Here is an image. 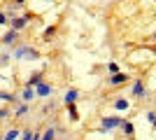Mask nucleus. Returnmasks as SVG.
Returning <instances> with one entry per match:
<instances>
[{
	"mask_svg": "<svg viewBox=\"0 0 156 140\" xmlns=\"http://www.w3.org/2000/svg\"><path fill=\"white\" fill-rule=\"evenodd\" d=\"M16 59H37V54H35V49H28V47H21V49H16V54H14Z\"/></svg>",
	"mask_w": 156,
	"mask_h": 140,
	"instance_id": "1",
	"label": "nucleus"
},
{
	"mask_svg": "<svg viewBox=\"0 0 156 140\" xmlns=\"http://www.w3.org/2000/svg\"><path fill=\"white\" fill-rule=\"evenodd\" d=\"M121 121L119 119H114V117H105L103 119V131H107V128H117Z\"/></svg>",
	"mask_w": 156,
	"mask_h": 140,
	"instance_id": "2",
	"label": "nucleus"
},
{
	"mask_svg": "<svg viewBox=\"0 0 156 140\" xmlns=\"http://www.w3.org/2000/svg\"><path fill=\"white\" fill-rule=\"evenodd\" d=\"M51 93V89L47 87V84H40V87H35V96H42V98H47Z\"/></svg>",
	"mask_w": 156,
	"mask_h": 140,
	"instance_id": "3",
	"label": "nucleus"
},
{
	"mask_svg": "<svg viewBox=\"0 0 156 140\" xmlns=\"http://www.w3.org/2000/svg\"><path fill=\"white\" fill-rule=\"evenodd\" d=\"M26 21H28V16H21V19H14V21H12V28H14V31H19V28H23V26H26Z\"/></svg>",
	"mask_w": 156,
	"mask_h": 140,
	"instance_id": "4",
	"label": "nucleus"
},
{
	"mask_svg": "<svg viewBox=\"0 0 156 140\" xmlns=\"http://www.w3.org/2000/svg\"><path fill=\"white\" fill-rule=\"evenodd\" d=\"M126 80V75H121V73H117V75H112L110 77V84H121V82Z\"/></svg>",
	"mask_w": 156,
	"mask_h": 140,
	"instance_id": "5",
	"label": "nucleus"
},
{
	"mask_svg": "<svg viewBox=\"0 0 156 140\" xmlns=\"http://www.w3.org/2000/svg\"><path fill=\"white\" fill-rule=\"evenodd\" d=\"M33 96H35V91H33V87H26V89H23V93H21V98H23V100H30Z\"/></svg>",
	"mask_w": 156,
	"mask_h": 140,
	"instance_id": "6",
	"label": "nucleus"
},
{
	"mask_svg": "<svg viewBox=\"0 0 156 140\" xmlns=\"http://www.w3.org/2000/svg\"><path fill=\"white\" fill-rule=\"evenodd\" d=\"M14 38H16V31H9V33H7L5 38H2V42H5V45H12V42H14Z\"/></svg>",
	"mask_w": 156,
	"mask_h": 140,
	"instance_id": "7",
	"label": "nucleus"
},
{
	"mask_svg": "<svg viewBox=\"0 0 156 140\" xmlns=\"http://www.w3.org/2000/svg\"><path fill=\"white\" fill-rule=\"evenodd\" d=\"M28 84H30V87H40V84H42V75H33Z\"/></svg>",
	"mask_w": 156,
	"mask_h": 140,
	"instance_id": "8",
	"label": "nucleus"
},
{
	"mask_svg": "<svg viewBox=\"0 0 156 140\" xmlns=\"http://www.w3.org/2000/svg\"><path fill=\"white\" fill-rule=\"evenodd\" d=\"M75 100H77V91H68V93H65V103H68V105L75 103Z\"/></svg>",
	"mask_w": 156,
	"mask_h": 140,
	"instance_id": "9",
	"label": "nucleus"
},
{
	"mask_svg": "<svg viewBox=\"0 0 156 140\" xmlns=\"http://www.w3.org/2000/svg\"><path fill=\"white\" fill-rule=\"evenodd\" d=\"M133 93H135V96H144V89H142V82H135V87H133Z\"/></svg>",
	"mask_w": 156,
	"mask_h": 140,
	"instance_id": "10",
	"label": "nucleus"
},
{
	"mask_svg": "<svg viewBox=\"0 0 156 140\" xmlns=\"http://www.w3.org/2000/svg\"><path fill=\"white\" fill-rule=\"evenodd\" d=\"M114 107H117V110H126V107H128V100H124V98H119L117 103H114Z\"/></svg>",
	"mask_w": 156,
	"mask_h": 140,
	"instance_id": "11",
	"label": "nucleus"
},
{
	"mask_svg": "<svg viewBox=\"0 0 156 140\" xmlns=\"http://www.w3.org/2000/svg\"><path fill=\"white\" fill-rule=\"evenodd\" d=\"M16 135H19V131H16V128H14V131H9V133L5 135V140H14V138H16Z\"/></svg>",
	"mask_w": 156,
	"mask_h": 140,
	"instance_id": "12",
	"label": "nucleus"
},
{
	"mask_svg": "<svg viewBox=\"0 0 156 140\" xmlns=\"http://www.w3.org/2000/svg\"><path fill=\"white\" fill-rule=\"evenodd\" d=\"M26 112H28V107H26V105H21L19 110H16V117H23V114H26Z\"/></svg>",
	"mask_w": 156,
	"mask_h": 140,
	"instance_id": "13",
	"label": "nucleus"
},
{
	"mask_svg": "<svg viewBox=\"0 0 156 140\" xmlns=\"http://www.w3.org/2000/svg\"><path fill=\"white\" fill-rule=\"evenodd\" d=\"M51 138H54V128H47V133H44L42 140H51Z\"/></svg>",
	"mask_w": 156,
	"mask_h": 140,
	"instance_id": "14",
	"label": "nucleus"
},
{
	"mask_svg": "<svg viewBox=\"0 0 156 140\" xmlns=\"http://www.w3.org/2000/svg\"><path fill=\"white\" fill-rule=\"evenodd\" d=\"M124 131L130 135V133H133V124H124Z\"/></svg>",
	"mask_w": 156,
	"mask_h": 140,
	"instance_id": "15",
	"label": "nucleus"
},
{
	"mask_svg": "<svg viewBox=\"0 0 156 140\" xmlns=\"http://www.w3.org/2000/svg\"><path fill=\"white\" fill-rule=\"evenodd\" d=\"M5 21H7V16H5V14H0V23H5Z\"/></svg>",
	"mask_w": 156,
	"mask_h": 140,
	"instance_id": "16",
	"label": "nucleus"
},
{
	"mask_svg": "<svg viewBox=\"0 0 156 140\" xmlns=\"http://www.w3.org/2000/svg\"><path fill=\"white\" fill-rule=\"evenodd\" d=\"M2 117H5V110H0V119H2Z\"/></svg>",
	"mask_w": 156,
	"mask_h": 140,
	"instance_id": "17",
	"label": "nucleus"
},
{
	"mask_svg": "<svg viewBox=\"0 0 156 140\" xmlns=\"http://www.w3.org/2000/svg\"><path fill=\"white\" fill-rule=\"evenodd\" d=\"M154 124H156V119H154Z\"/></svg>",
	"mask_w": 156,
	"mask_h": 140,
	"instance_id": "18",
	"label": "nucleus"
}]
</instances>
